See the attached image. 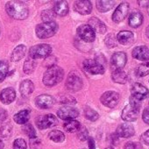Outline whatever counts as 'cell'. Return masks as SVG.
Returning <instances> with one entry per match:
<instances>
[{"label":"cell","instance_id":"cell-22","mask_svg":"<svg viewBox=\"0 0 149 149\" xmlns=\"http://www.w3.org/2000/svg\"><path fill=\"white\" fill-rule=\"evenodd\" d=\"M143 22V16L139 12L134 11L129 16V25L133 28H137L141 26Z\"/></svg>","mask_w":149,"mask_h":149},{"label":"cell","instance_id":"cell-6","mask_svg":"<svg viewBox=\"0 0 149 149\" xmlns=\"http://www.w3.org/2000/svg\"><path fill=\"white\" fill-rule=\"evenodd\" d=\"M83 66L87 72L92 74H102L104 73V68L103 64H101L97 61H94L91 59L85 60L83 63Z\"/></svg>","mask_w":149,"mask_h":149},{"label":"cell","instance_id":"cell-51","mask_svg":"<svg viewBox=\"0 0 149 149\" xmlns=\"http://www.w3.org/2000/svg\"><path fill=\"white\" fill-rule=\"evenodd\" d=\"M106 149H114V148H113V147H111V146H110V147H107Z\"/></svg>","mask_w":149,"mask_h":149},{"label":"cell","instance_id":"cell-41","mask_svg":"<svg viewBox=\"0 0 149 149\" xmlns=\"http://www.w3.org/2000/svg\"><path fill=\"white\" fill-rule=\"evenodd\" d=\"M124 149H143L142 146L137 142H128L125 144Z\"/></svg>","mask_w":149,"mask_h":149},{"label":"cell","instance_id":"cell-25","mask_svg":"<svg viewBox=\"0 0 149 149\" xmlns=\"http://www.w3.org/2000/svg\"><path fill=\"white\" fill-rule=\"evenodd\" d=\"M54 13L59 16H65L68 13V5L66 1H58L54 6Z\"/></svg>","mask_w":149,"mask_h":149},{"label":"cell","instance_id":"cell-21","mask_svg":"<svg viewBox=\"0 0 149 149\" xmlns=\"http://www.w3.org/2000/svg\"><path fill=\"white\" fill-rule=\"evenodd\" d=\"M89 26L93 29L95 33H104L106 32V26L105 25L97 18H91L89 19Z\"/></svg>","mask_w":149,"mask_h":149},{"label":"cell","instance_id":"cell-2","mask_svg":"<svg viewBox=\"0 0 149 149\" xmlns=\"http://www.w3.org/2000/svg\"><path fill=\"white\" fill-rule=\"evenodd\" d=\"M64 76V71L61 67L56 65L47 68L43 77V84L46 86L51 87L59 84Z\"/></svg>","mask_w":149,"mask_h":149},{"label":"cell","instance_id":"cell-11","mask_svg":"<svg viewBox=\"0 0 149 149\" xmlns=\"http://www.w3.org/2000/svg\"><path fill=\"white\" fill-rule=\"evenodd\" d=\"M79 37L85 42H92L95 40L96 33L89 25H81L77 28Z\"/></svg>","mask_w":149,"mask_h":149},{"label":"cell","instance_id":"cell-23","mask_svg":"<svg viewBox=\"0 0 149 149\" xmlns=\"http://www.w3.org/2000/svg\"><path fill=\"white\" fill-rule=\"evenodd\" d=\"M30 110H23L13 116L14 121L19 125H25L30 118Z\"/></svg>","mask_w":149,"mask_h":149},{"label":"cell","instance_id":"cell-1","mask_svg":"<svg viewBox=\"0 0 149 149\" xmlns=\"http://www.w3.org/2000/svg\"><path fill=\"white\" fill-rule=\"evenodd\" d=\"M6 11L8 15L15 19H26L29 15L26 5L20 1H9L6 5Z\"/></svg>","mask_w":149,"mask_h":149},{"label":"cell","instance_id":"cell-24","mask_svg":"<svg viewBox=\"0 0 149 149\" xmlns=\"http://www.w3.org/2000/svg\"><path fill=\"white\" fill-rule=\"evenodd\" d=\"M34 90V85L31 80H24L20 84L19 91L23 97H28Z\"/></svg>","mask_w":149,"mask_h":149},{"label":"cell","instance_id":"cell-42","mask_svg":"<svg viewBox=\"0 0 149 149\" xmlns=\"http://www.w3.org/2000/svg\"><path fill=\"white\" fill-rule=\"evenodd\" d=\"M11 126L10 125H4L1 130H0V135H2L3 137H7L9 136V134L11 133Z\"/></svg>","mask_w":149,"mask_h":149},{"label":"cell","instance_id":"cell-8","mask_svg":"<svg viewBox=\"0 0 149 149\" xmlns=\"http://www.w3.org/2000/svg\"><path fill=\"white\" fill-rule=\"evenodd\" d=\"M100 100L104 106L108 108H114L119 101V94L116 91H106L102 95Z\"/></svg>","mask_w":149,"mask_h":149},{"label":"cell","instance_id":"cell-29","mask_svg":"<svg viewBox=\"0 0 149 149\" xmlns=\"http://www.w3.org/2000/svg\"><path fill=\"white\" fill-rule=\"evenodd\" d=\"M115 6V1H97V8L100 13H106L111 10Z\"/></svg>","mask_w":149,"mask_h":149},{"label":"cell","instance_id":"cell-10","mask_svg":"<svg viewBox=\"0 0 149 149\" xmlns=\"http://www.w3.org/2000/svg\"><path fill=\"white\" fill-rule=\"evenodd\" d=\"M131 93H132V96H131L132 98H133L137 101L142 102L148 96L149 91L145 86H143L140 84L136 83L132 86Z\"/></svg>","mask_w":149,"mask_h":149},{"label":"cell","instance_id":"cell-28","mask_svg":"<svg viewBox=\"0 0 149 149\" xmlns=\"http://www.w3.org/2000/svg\"><path fill=\"white\" fill-rule=\"evenodd\" d=\"M80 127H81V125L77 120H68L63 125V128L68 132H76L79 131Z\"/></svg>","mask_w":149,"mask_h":149},{"label":"cell","instance_id":"cell-19","mask_svg":"<svg viewBox=\"0 0 149 149\" xmlns=\"http://www.w3.org/2000/svg\"><path fill=\"white\" fill-rule=\"evenodd\" d=\"M16 97V92L13 88H6L0 93V100L5 104H9L14 101Z\"/></svg>","mask_w":149,"mask_h":149},{"label":"cell","instance_id":"cell-7","mask_svg":"<svg viewBox=\"0 0 149 149\" xmlns=\"http://www.w3.org/2000/svg\"><path fill=\"white\" fill-rule=\"evenodd\" d=\"M57 124V118L53 114H46L39 116L36 119V125L39 129H47L54 126Z\"/></svg>","mask_w":149,"mask_h":149},{"label":"cell","instance_id":"cell-26","mask_svg":"<svg viewBox=\"0 0 149 149\" xmlns=\"http://www.w3.org/2000/svg\"><path fill=\"white\" fill-rule=\"evenodd\" d=\"M111 78H112L114 83L120 84H124L127 81L126 74L122 69H116V70H114L112 72V74H111Z\"/></svg>","mask_w":149,"mask_h":149},{"label":"cell","instance_id":"cell-35","mask_svg":"<svg viewBox=\"0 0 149 149\" xmlns=\"http://www.w3.org/2000/svg\"><path fill=\"white\" fill-rule=\"evenodd\" d=\"M23 131L25 132V133L30 138V139H34L36 138V132L35 129L33 128V126L31 124H25L23 126Z\"/></svg>","mask_w":149,"mask_h":149},{"label":"cell","instance_id":"cell-33","mask_svg":"<svg viewBox=\"0 0 149 149\" xmlns=\"http://www.w3.org/2000/svg\"><path fill=\"white\" fill-rule=\"evenodd\" d=\"M9 69L8 63L5 61H0V83H2L7 76Z\"/></svg>","mask_w":149,"mask_h":149},{"label":"cell","instance_id":"cell-49","mask_svg":"<svg viewBox=\"0 0 149 149\" xmlns=\"http://www.w3.org/2000/svg\"><path fill=\"white\" fill-rule=\"evenodd\" d=\"M146 36L149 38V26L146 28Z\"/></svg>","mask_w":149,"mask_h":149},{"label":"cell","instance_id":"cell-40","mask_svg":"<svg viewBox=\"0 0 149 149\" xmlns=\"http://www.w3.org/2000/svg\"><path fill=\"white\" fill-rule=\"evenodd\" d=\"M78 138L80 140L82 141H84L86 140L88 138H89V135H88V131L86 128H82V129H79V132H78Z\"/></svg>","mask_w":149,"mask_h":149},{"label":"cell","instance_id":"cell-48","mask_svg":"<svg viewBox=\"0 0 149 149\" xmlns=\"http://www.w3.org/2000/svg\"><path fill=\"white\" fill-rule=\"evenodd\" d=\"M4 148V143L2 142V140L0 139V149H3Z\"/></svg>","mask_w":149,"mask_h":149},{"label":"cell","instance_id":"cell-27","mask_svg":"<svg viewBox=\"0 0 149 149\" xmlns=\"http://www.w3.org/2000/svg\"><path fill=\"white\" fill-rule=\"evenodd\" d=\"M26 47L25 45H19L13 52L11 60L13 61H20L26 54Z\"/></svg>","mask_w":149,"mask_h":149},{"label":"cell","instance_id":"cell-37","mask_svg":"<svg viewBox=\"0 0 149 149\" xmlns=\"http://www.w3.org/2000/svg\"><path fill=\"white\" fill-rule=\"evenodd\" d=\"M26 142L23 139H17L13 142V148L14 149H26Z\"/></svg>","mask_w":149,"mask_h":149},{"label":"cell","instance_id":"cell-4","mask_svg":"<svg viewBox=\"0 0 149 149\" xmlns=\"http://www.w3.org/2000/svg\"><path fill=\"white\" fill-rule=\"evenodd\" d=\"M52 47L48 44H39L30 48L29 57L35 60L40 58H46L51 54Z\"/></svg>","mask_w":149,"mask_h":149},{"label":"cell","instance_id":"cell-31","mask_svg":"<svg viewBox=\"0 0 149 149\" xmlns=\"http://www.w3.org/2000/svg\"><path fill=\"white\" fill-rule=\"evenodd\" d=\"M48 137L51 140H53L54 142H57V143L62 142L65 139L64 133L61 131H58V130H54V131L50 132L48 134Z\"/></svg>","mask_w":149,"mask_h":149},{"label":"cell","instance_id":"cell-15","mask_svg":"<svg viewBox=\"0 0 149 149\" xmlns=\"http://www.w3.org/2000/svg\"><path fill=\"white\" fill-rule=\"evenodd\" d=\"M74 9L77 13L82 15H88L92 11V5L91 1L83 0V1H76L74 5Z\"/></svg>","mask_w":149,"mask_h":149},{"label":"cell","instance_id":"cell-20","mask_svg":"<svg viewBox=\"0 0 149 149\" xmlns=\"http://www.w3.org/2000/svg\"><path fill=\"white\" fill-rule=\"evenodd\" d=\"M117 40L122 45H130L133 42L134 35L130 31H121L118 33Z\"/></svg>","mask_w":149,"mask_h":149},{"label":"cell","instance_id":"cell-47","mask_svg":"<svg viewBox=\"0 0 149 149\" xmlns=\"http://www.w3.org/2000/svg\"><path fill=\"white\" fill-rule=\"evenodd\" d=\"M88 141H89V147L90 149H96V145H95V141L92 138H88Z\"/></svg>","mask_w":149,"mask_h":149},{"label":"cell","instance_id":"cell-46","mask_svg":"<svg viewBox=\"0 0 149 149\" xmlns=\"http://www.w3.org/2000/svg\"><path fill=\"white\" fill-rule=\"evenodd\" d=\"M8 117L7 111L4 109H0V122L5 121Z\"/></svg>","mask_w":149,"mask_h":149},{"label":"cell","instance_id":"cell-9","mask_svg":"<svg viewBox=\"0 0 149 149\" xmlns=\"http://www.w3.org/2000/svg\"><path fill=\"white\" fill-rule=\"evenodd\" d=\"M139 108L136 105H133L132 104H127L122 111L121 117L122 119L127 122H132L135 121L138 118L139 112Z\"/></svg>","mask_w":149,"mask_h":149},{"label":"cell","instance_id":"cell-45","mask_svg":"<svg viewBox=\"0 0 149 149\" xmlns=\"http://www.w3.org/2000/svg\"><path fill=\"white\" fill-rule=\"evenodd\" d=\"M142 119L146 124L149 125V107L144 110L143 114H142Z\"/></svg>","mask_w":149,"mask_h":149},{"label":"cell","instance_id":"cell-39","mask_svg":"<svg viewBox=\"0 0 149 149\" xmlns=\"http://www.w3.org/2000/svg\"><path fill=\"white\" fill-rule=\"evenodd\" d=\"M105 43L109 47H114L116 46V40L114 35L112 34H109L106 38H105Z\"/></svg>","mask_w":149,"mask_h":149},{"label":"cell","instance_id":"cell-12","mask_svg":"<svg viewBox=\"0 0 149 149\" xmlns=\"http://www.w3.org/2000/svg\"><path fill=\"white\" fill-rule=\"evenodd\" d=\"M129 12V5L126 2L121 3L112 14V20L115 23H119L123 21L127 16Z\"/></svg>","mask_w":149,"mask_h":149},{"label":"cell","instance_id":"cell-38","mask_svg":"<svg viewBox=\"0 0 149 149\" xmlns=\"http://www.w3.org/2000/svg\"><path fill=\"white\" fill-rule=\"evenodd\" d=\"M61 104H76V100L74 98H73L72 97L68 96V95H64V96H61Z\"/></svg>","mask_w":149,"mask_h":149},{"label":"cell","instance_id":"cell-5","mask_svg":"<svg viewBox=\"0 0 149 149\" xmlns=\"http://www.w3.org/2000/svg\"><path fill=\"white\" fill-rule=\"evenodd\" d=\"M66 87L68 91H80L83 87V80L79 74L74 72L70 73L66 81Z\"/></svg>","mask_w":149,"mask_h":149},{"label":"cell","instance_id":"cell-34","mask_svg":"<svg viewBox=\"0 0 149 149\" xmlns=\"http://www.w3.org/2000/svg\"><path fill=\"white\" fill-rule=\"evenodd\" d=\"M84 114L87 119L91 120V121H96L99 118V114L94 111L93 109L90 108V107H86L84 110Z\"/></svg>","mask_w":149,"mask_h":149},{"label":"cell","instance_id":"cell-44","mask_svg":"<svg viewBox=\"0 0 149 149\" xmlns=\"http://www.w3.org/2000/svg\"><path fill=\"white\" fill-rule=\"evenodd\" d=\"M140 140L142 141V143H144L146 146H149V130H147L146 132H145L141 137H140Z\"/></svg>","mask_w":149,"mask_h":149},{"label":"cell","instance_id":"cell-17","mask_svg":"<svg viewBox=\"0 0 149 149\" xmlns=\"http://www.w3.org/2000/svg\"><path fill=\"white\" fill-rule=\"evenodd\" d=\"M35 104L40 109H49L54 105V100L49 95H40L36 97Z\"/></svg>","mask_w":149,"mask_h":149},{"label":"cell","instance_id":"cell-30","mask_svg":"<svg viewBox=\"0 0 149 149\" xmlns=\"http://www.w3.org/2000/svg\"><path fill=\"white\" fill-rule=\"evenodd\" d=\"M135 73L138 77H146L149 74V62H145L142 64H139L135 70Z\"/></svg>","mask_w":149,"mask_h":149},{"label":"cell","instance_id":"cell-43","mask_svg":"<svg viewBox=\"0 0 149 149\" xmlns=\"http://www.w3.org/2000/svg\"><path fill=\"white\" fill-rule=\"evenodd\" d=\"M31 147L33 149H41V142L36 138L31 139Z\"/></svg>","mask_w":149,"mask_h":149},{"label":"cell","instance_id":"cell-50","mask_svg":"<svg viewBox=\"0 0 149 149\" xmlns=\"http://www.w3.org/2000/svg\"><path fill=\"white\" fill-rule=\"evenodd\" d=\"M147 13H148V15H149V3H148V5H147Z\"/></svg>","mask_w":149,"mask_h":149},{"label":"cell","instance_id":"cell-32","mask_svg":"<svg viewBox=\"0 0 149 149\" xmlns=\"http://www.w3.org/2000/svg\"><path fill=\"white\" fill-rule=\"evenodd\" d=\"M36 68V62L32 58H27L26 61L24 63V72L27 74H32Z\"/></svg>","mask_w":149,"mask_h":149},{"label":"cell","instance_id":"cell-13","mask_svg":"<svg viewBox=\"0 0 149 149\" xmlns=\"http://www.w3.org/2000/svg\"><path fill=\"white\" fill-rule=\"evenodd\" d=\"M79 115V111L70 106H65L61 108L57 111V116L64 120H73L74 118H77Z\"/></svg>","mask_w":149,"mask_h":149},{"label":"cell","instance_id":"cell-36","mask_svg":"<svg viewBox=\"0 0 149 149\" xmlns=\"http://www.w3.org/2000/svg\"><path fill=\"white\" fill-rule=\"evenodd\" d=\"M54 18V13L51 10H45L41 13V19L44 22H51Z\"/></svg>","mask_w":149,"mask_h":149},{"label":"cell","instance_id":"cell-16","mask_svg":"<svg viewBox=\"0 0 149 149\" xmlns=\"http://www.w3.org/2000/svg\"><path fill=\"white\" fill-rule=\"evenodd\" d=\"M135 133L134 127L131 124H122L118 125L116 131V134L120 138H130Z\"/></svg>","mask_w":149,"mask_h":149},{"label":"cell","instance_id":"cell-3","mask_svg":"<svg viewBox=\"0 0 149 149\" xmlns=\"http://www.w3.org/2000/svg\"><path fill=\"white\" fill-rule=\"evenodd\" d=\"M58 30V25L54 22H43L39 24L35 28L36 35L40 39H47L54 36Z\"/></svg>","mask_w":149,"mask_h":149},{"label":"cell","instance_id":"cell-18","mask_svg":"<svg viewBox=\"0 0 149 149\" xmlns=\"http://www.w3.org/2000/svg\"><path fill=\"white\" fill-rule=\"evenodd\" d=\"M132 57L139 61H148L149 60V49L146 46H139L133 48Z\"/></svg>","mask_w":149,"mask_h":149},{"label":"cell","instance_id":"cell-14","mask_svg":"<svg viewBox=\"0 0 149 149\" xmlns=\"http://www.w3.org/2000/svg\"><path fill=\"white\" fill-rule=\"evenodd\" d=\"M127 61V57L125 53L124 52H117L113 54L111 59V66L116 69H121L122 68L125 67V63Z\"/></svg>","mask_w":149,"mask_h":149}]
</instances>
